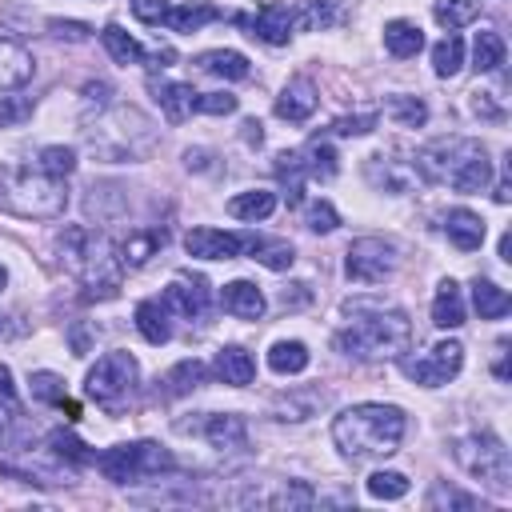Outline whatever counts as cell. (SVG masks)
I'll use <instances>...</instances> for the list:
<instances>
[{"label": "cell", "mask_w": 512, "mask_h": 512, "mask_svg": "<svg viewBox=\"0 0 512 512\" xmlns=\"http://www.w3.org/2000/svg\"><path fill=\"white\" fill-rule=\"evenodd\" d=\"M404 412L396 404H352L332 420V440L348 460L392 456L404 440Z\"/></svg>", "instance_id": "cell-1"}, {"label": "cell", "mask_w": 512, "mask_h": 512, "mask_svg": "<svg viewBox=\"0 0 512 512\" xmlns=\"http://www.w3.org/2000/svg\"><path fill=\"white\" fill-rule=\"evenodd\" d=\"M416 172L432 184H448L456 192H480L492 180V164L480 140L440 136L416 152Z\"/></svg>", "instance_id": "cell-2"}, {"label": "cell", "mask_w": 512, "mask_h": 512, "mask_svg": "<svg viewBox=\"0 0 512 512\" xmlns=\"http://www.w3.org/2000/svg\"><path fill=\"white\" fill-rule=\"evenodd\" d=\"M84 140L108 164L144 160L156 148V124L140 108H108L92 128H84Z\"/></svg>", "instance_id": "cell-3"}, {"label": "cell", "mask_w": 512, "mask_h": 512, "mask_svg": "<svg viewBox=\"0 0 512 512\" xmlns=\"http://www.w3.org/2000/svg\"><path fill=\"white\" fill-rule=\"evenodd\" d=\"M60 252L68 260V268L80 272L88 300H112L120 292V260L104 236H92L88 228H64Z\"/></svg>", "instance_id": "cell-4"}, {"label": "cell", "mask_w": 512, "mask_h": 512, "mask_svg": "<svg viewBox=\"0 0 512 512\" xmlns=\"http://www.w3.org/2000/svg\"><path fill=\"white\" fill-rule=\"evenodd\" d=\"M412 344V324L404 312H372L356 316L336 332V348L352 360H396Z\"/></svg>", "instance_id": "cell-5"}, {"label": "cell", "mask_w": 512, "mask_h": 512, "mask_svg": "<svg viewBox=\"0 0 512 512\" xmlns=\"http://www.w3.org/2000/svg\"><path fill=\"white\" fill-rule=\"evenodd\" d=\"M456 460L464 464L468 476L484 480L492 492H512V460H508V448L500 436L492 432H476V436H464L456 440Z\"/></svg>", "instance_id": "cell-6"}, {"label": "cell", "mask_w": 512, "mask_h": 512, "mask_svg": "<svg viewBox=\"0 0 512 512\" xmlns=\"http://www.w3.org/2000/svg\"><path fill=\"white\" fill-rule=\"evenodd\" d=\"M104 480L112 484H132V480H144V476H156L164 468H172V456L168 448L152 444V440H136V444H116L108 448L104 456H96Z\"/></svg>", "instance_id": "cell-7"}, {"label": "cell", "mask_w": 512, "mask_h": 512, "mask_svg": "<svg viewBox=\"0 0 512 512\" xmlns=\"http://www.w3.org/2000/svg\"><path fill=\"white\" fill-rule=\"evenodd\" d=\"M136 380H140V364L128 356V352H104L92 368H88V380H84V392L104 404V408H120L132 392H136Z\"/></svg>", "instance_id": "cell-8"}, {"label": "cell", "mask_w": 512, "mask_h": 512, "mask_svg": "<svg viewBox=\"0 0 512 512\" xmlns=\"http://www.w3.org/2000/svg\"><path fill=\"white\" fill-rule=\"evenodd\" d=\"M64 180L56 176H44V172H20L12 184H8V204L20 212V216H60L64 212Z\"/></svg>", "instance_id": "cell-9"}, {"label": "cell", "mask_w": 512, "mask_h": 512, "mask_svg": "<svg viewBox=\"0 0 512 512\" xmlns=\"http://www.w3.org/2000/svg\"><path fill=\"white\" fill-rule=\"evenodd\" d=\"M348 276L356 284H380L384 276L396 272V248L380 236H360L348 244V260H344Z\"/></svg>", "instance_id": "cell-10"}, {"label": "cell", "mask_w": 512, "mask_h": 512, "mask_svg": "<svg viewBox=\"0 0 512 512\" xmlns=\"http://www.w3.org/2000/svg\"><path fill=\"white\" fill-rule=\"evenodd\" d=\"M460 364H464V344H460V340H440L424 360H408L404 368H408V376H412L416 384L440 388V384H448V380L460 372Z\"/></svg>", "instance_id": "cell-11"}, {"label": "cell", "mask_w": 512, "mask_h": 512, "mask_svg": "<svg viewBox=\"0 0 512 512\" xmlns=\"http://www.w3.org/2000/svg\"><path fill=\"white\" fill-rule=\"evenodd\" d=\"M176 428L180 432H200L220 452L248 448V424H244V416H232V412H208L200 424H176Z\"/></svg>", "instance_id": "cell-12"}, {"label": "cell", "mask_w": 512, "mask_h": 512, "mask_svg": "<svg viewBox=\"0 0 512 512\" xmlns=\"http://www.w3.org/2000/svg\"><path fill=\"white\" fill-rule=\"evenodd\" d=\"M100 40H104V48H108V56H112L116 64H144V60H148L152 68H156V64H160V68H168V64L176 60V52H172V48L144 52V48H140V44L120 28V24H108V28L100 32Z\"/></svg>", "instance_id": "cell-13"}, {"label": "cell", "mask_w": 512, "mask_h": 512, "mask_svg": "<svg viewBox=\"0 0 512 512\" xmlns=\"http://www.w3.org/2000/svg\"><path fill=\"white\" fill-rule=\"evenodd\" d=\"M184 248L196 260H232V256L244 252V236L224 232V228H192L184 236Z\"/></svg>", "instance_id": "cell-14"}, {"label": "cell", "mask_w": 512, "mask_h": 512, "mask_svg": "<svg viewBox=\"0 0 512 512\" xmlns=\"http://www.w3.org/2000/svg\"><path fill=\"white\" fill-rule=\"evenodd\" d=\"M316 104H320L316 84H312L308 76H292V80L280 88V96H276V116L288 120V124H304V120L316 112Z\"/></svg>", "instance_id": "cell-15"}, {"label": "cell", "mask_w": 512, "mask_h": 512, "mask_svg": "<svg viewBox=\"0 0 512 512\" xmlns=\"http://www.w3.org/2000/svg\"><path fill=\"white\" fill-rule=\"evenodd\" d=\"M164 308H176L180 316H204L208 312V284L200 276H172L164 288Z\"/></svg>", "instance_id": "cell-16"}, {"label": "cell", "mask_w": 512, "mask_h": 512, "mask_svg": "<svg viewBox=\"0 0 512 512\" xmlns=\"http://www.w3.org/2000/svg\"><path fill=\"white\" fill-rule=\"evenodd\" d=\"M164 244H168V228H136L120 240L116 260H120V268H144Z\"/></svg>", "instance_id": "cell-17"}, {"label": "cell", "mask_w": 512, "mask_h": 512, "mask_svg": "<svg viewBox=\"0 0 512 512\" xmlns=\"http://www.w3.org/2000/svg\"><path fill=\"white\" fill-rule=\"evenodd\" d=\"M32 52L8 36H0V92H12V88H24L32 80Z\"/></svg>", "instance_id": "cell-18"}, {"label": "cell", "mask_w": 512, "mask_h": 512, "mask_svg": "<svg viewBox=\"0 0 512 512\" xmlns=\"http://www.w3.org/2000/svg\"><path fill=\"white\" fill-rule=\"evenodd\" d=\"M248 28H252V36H260L264 44H288V36H292V8L288 4H264L252 20H248Z\"/></svg>", "instance_id": "cell-19"}, {"label": "cell", "mask_w": 512, "mask_h": 512, "mask_svg": "<svg viewBox=\"0 0 512 512\" xmlns=\"http://www.w3.org/2000/svg\"><path fill=\"white\" fill-rule=\"evenodd\" d=\"M148 92H152V100L160 104L164 120H172V124H180L188 112H196V108H192V104H196V92H192L188 84H172V80H148Z\"/></svg>", "instance_id": "cell-20"}, {"label": "cell", "mask_w": 512, "mask_h": 512, "mask_svg": "<svg viewBox=\"0 0 512 512\" xmlns=\"http://www.w3.org/2000/svg\"><path fill=\"white\" fill-rule=\"evenodd\" d=\"M368 180L376 184V188H384V192H408L412 188V176H416V168H408L404 160H392V156H368Z\"/></svg>", "instance_id": "cell-21"}, {"label": "cell", "mask_w": 512, "mask_h": 512, "mask_svg": "<svg viewBox=\"0 0 512 512\" xmlns=\"http://www.w3.org/2000/svg\"><path fill=\"white\" fill-rule=\"evenodd\" d=\"M220 304H224V312H232L236 320H260V316H264V296H260V288H256L252 280H232V284H224Z\"/></svg>", "instance_id": "cell-22"}, {"label": "cell", "mask_w": 512, "mask_h": 512, "mask_svg": "<svg viewBox=\"0 0 512 512\" xmlns=\"http://www.w3.org/2000/svg\"><path fill=\"white\" fill-rule=\"evenodd\" d=\"M444 232L448 240L460 248V252H476L484 244V220L472 212V208H452L444 216Z\"/></svg>", "instance_id": "cell-23"}, {"label": "cell", "mask_w": 512, "mask_h": 512, "mask_svg": "<svg viewBox=\"0 0 512 512\" xmlns=\"http://www.w3.org/2000/svg\"><path fill=\"white\" fill-rule=\"evenodd\" d=\"M212 368H216V376H220L224 384H232V388H244V384H252V376H256V360H252L244 348H236V344L220 348Z\"/></svg>", "instance_id": "cell-24"}, {"label": "cell", "mask_w": 512, "mask_h": 512, "mask_svg": "<svg viewBox=\"0 0 512 512\" xmlns=\"http://www.w3.org/2000/svg\"><path fill=\"white\" fill-rule=\"evenodd\" d=\"M196 64L212 76H224V80H248L252 76V64L244 52H232V48H212V52H200Z\"/></svg>", "instance_id": "cell-25"}, {"label": "cell", "mask_w": 512, "mask_h": 512, "mask_svg": "<svg viewBox=\"0 0 512 512\" xmlns=\"http://www.w3.org/2000/svg\"><path fill=\"white\" fill-rule=\"evenodd\" d=\"M432 324L436 328H460L464 324V296L456 280H440L436 296H432Z\"/></svg>", "instance_id": "cell-26"}, {"label": "cell", "mask_w": 512, "mask_h": 512, "mask_svg": "<svg viewBox=\"0 0 512 512\" xmlns=\"http://www.w3.org/2000/svg\"><path fill=\"white\" fill-rule=\"evenodd\" d=\"M340 20V0H300V8L292 12V28L304 32H324Z\"/></svg>", "instance_id": "cell-27"}, {"label": "cell", "mask_w": 512, "mask_h": 512, "mask_svg": "<svg viewBox=\"0 0 512 512\" xmlns=\"http://www.w3.org/2000/svg\"><path fill=\"white\" fill-rule=\"evenodd\" d=\"M384 48L396 56V60H408L424 48V32L412 24V20H388L384 24Z\"/></svg>", "instance_id": "cell-28"}, {"label": "cell", "mask_w": 512, "mask_h": 512, "mask_svg": "<svg viewBox=\"0 0 512 512\" xmlns=\"http://www.w3.org/2000/svg\"><path fill=\"white\" fill-rule=\"evenodd\" d=\"M136 328L148 344H168L172 324H168V308L160 300H140L136 304Z\"/></svg>", "instance_id": "cell-29"}, {"label": "cell", "mask_w": 512, "mask_h": 512, "mask_svg": "<svg viewBox=\"0 0 512 512\" xmlns=\"http://www.w3.org/2000/svg\"><path fill=\"white\" fill-rule=\"evenodd\" d=\"M272 172H276V180L284 184V200L296 208V204L304 200V176H308L300 152H280L276 164H272Z\"/></svg>", "instance_id": "cell-30"}, {"label": "cell", "mask_w": 512, "mask_h": 512, "mask_svg": "<svg viewBox=\"0 0 512 512\" xmlns=\"http://www.w3.org/2000/svg\"><path fill=\"white\" fill-rule=\"evenodd\" d=\"M228 212H232L236 220L256 224V220H268V216L276 212V196H272V192H264V188H252V192L232 196V200H228Z\"/></svg>", "instance_id": "cell-31"}, {"label": "cell", "mask_w": 512, "mask_h": 512, "mask_svg": "<svg viewBox=\"0 0 512 512\" xmlns=\"http://www.w3.org/2000/svg\"><path fill=\"white\" fill-rule=\"evenodd\" d=\"M244 248L252 252V260H260V264H264V268H272V272H284V268L296 260V252H292V244H288V240L244 236Z\"/></svg>", "instance_id": "cell-32"}, {"label": "cell", "mask_w": 512, "mask_h": 512, "mask_svg": "<svg viewBox=\"0 0 512 512\" xmlns=\"http://www.w3.org/2000/svg\"><path fill=\"white\" fill-rule=\"evenodd\" d=\"M472 304H476L480 320H500V316H508V308H512L508 292H504L500 284H492V280H480V276H476V284H472Z\"/></svg>", "instance_id": "cell-33"}, {"label": "cell", "mask_w": 512, "mask_h": 512, "mask_svg": "<svg viewBox=\"0 0 512 512\" xmlns=\"http://www.w3.org/2000/svg\"><path fill=\"white\" fill-rule=\"evenodd\" d=\"M220 16H224V12H220L216 4H184V8H168L164 24H168L172 32H196V28H204V24L220 20Z\"/></svg>", "instance_id": "cell-34"}, {"label": "cell", "mask_w": 512, "mask_h": 512, "mask_svg": "<svg viewBox=\"0 0 512 512\" xmlns=\"http://www.w3.org/2000/svg\"><path fill=\"white\" fill-rule=\"evenodd\" d=\"M268 368L280 372V376H296L308 368V348L300 340H276L268 348Z\"/></svg>", "instance_id": "cell-35"}, {"label": "cell", "mask_w": 512, "mask_h": 512, "mask_svg": "<svg viewBox=\"0 0 512 512\" xmlns=\"http://www.w3.org/2000/svg\"><path fill=\"white\" fill-rule=\"evenodd\" d=\"M504 64V40L500 32H476V44H472V68L476 72H496Z\"/></svg>", "instance_id": "cell-36"}, {"label": "cell", "mask_w": 512, "mask_h": 512, "mask_svg": "<svg viewBox=\"0 0 512 512\" xmlns=\"http://www.w3.org/2000/svg\"><path fill=\"white\" fill-rule=\"evenodd\" d=\"M476 12H480V4H476V0H436V4H432L436 24H440V28H448V32H456V28L472 24V20H476Z\"/></svg>", "instance_id": "cell-37"}, {"label": "cell", "mask_w": 512, "mask_h": 512, "mask_svg": "<svg viewBox=\"0 0 512 512\" xmlns=\"http://www.w3.org/2000/svg\"><path fill=\"white\" fill-rule=\"evenodd\" d=\"M460 64H464V40H460L456 32H448V36L432 48V68H436V76H456Z\"/></svg>", "instance_id": "cell-38"}, {"label": "cell", "mask_w": 512, "mask_h": 512, "mask_svg": "<svg viewBox=\"0 0 512 512\" xmlns=\"http://www.w3.org/2000/svg\"><path fill=\"white\" fill-rule=\"evenodd\" d=\"M300 160H304V172L308 176H336V152H332V144H324L320 136L316 140H308V148L300 152Z\"/></svg>", "instance_id": "cell-39"}, {"label": "cell", "mask_w": 512, "mask_h": 512, "mask_svg": "<svg viewBox=\"0 0 512 512\" xmlns=\"http://www.w3.org/2000/svg\"><path fill=\"white\" fill-rule=\"evenodd\" d=\"M204 376H208V368L200 364V360H180L168 376H164V384H168V392H192V388H200L204 384Z\"/></svg>", "instance_id": "cell-40"}, {"label": "cell", "mask_w": 512, "mask_h": 512, "mask_svg": "<svg viewBox=\"0 0 512 512\" xmlns=\"http://www.w3.org/2000/svg\"><path fill=\"white\" fill-rule=\"evenodd\" d=\"M408 476L404 472H372L368 476V496H376V500H400V496H408Z\"/></svg>", "instance_id": "cell-41"}, {"label": "cell", "mask_w": 512, "mask_h": 512, "mask_svg": "<svg viewBox=\"0 0 512 512\" xmlns=\"http://www.w3.org/2000/svg\"><path fill=\"white\" fill-rule=\"evenodd\" d=\"M72 168H76V152H72V148H64V144H48V148L40 152V172H44V176L64 180V176H72Z\"/></svg>", "instance_id": "cell-42"}, {"label": "cell", "mask_w": 512, "mask_h": 512, "mask_svg": "<svg viewBox=\"0 0 512 512\" xmlns=\"http://www.w3.org/2000/svg\"><path fill=\"white\" fill-rule=\"evenodd\" d=\"M388 112H392L400 124H408V128H416V124L428 120V108H424V100H416V96H388Z\"/></svg>", "instance_id": "cell-43"}, {"label": "cell", "mask_w": 512, "mask_h": 512, "mask_svg": "<svg viewBox=\"0 0 512 512\" xmlns=\"http://www.w3.org/2000/svg\"><path fill=\"white\" fill-rule=\"evenodd\" d=\"M236 96L232 92H196V112H208V116H228V112H236Z\"/></svg>", "instance_id": "cell-44"}, {"label": "cell", "mask_w": 512, "mask_h": 512, "mask_svg": "<svg viewBox=\"0 0 512 512\" xmlns=\"http://www.w3.org/2000/svg\"><path fill=\"white\" fill-rule=\"evenodd\" d=\"M52 448H56L64 460H72V464H88V460H96V456L88 452V444L76 440L72 432H52Z\"/></svg>", "instance_id": "cell-45"}, {"label": "cell", "mask_w": 512, "mask_h": 512, "mask_svg": "<svg viewBox=\"0 0 512 512\" xmlns=\"http://www.w3.org/2000/svg\"><path fill=\"white\" fill-rule=\"evenodd\" d=\"M268 504H272V508H308V504H316V492H312L304 480H292V484H288L280 496H272Z\"/></svg>", "instance_id": "cell-46"}, {"label": "cell", "mask_w": 512, "mask_h": 512, "mask_svg": "<svg viewBox=\"0 0 512 512\" xmlns=\"http://www.w3.org/2000/svg\"><path fill=\"white\" fill-rule=\"evenodd\" d=\"M32 396L44 404H60L64 400V380L56 372H36L32 376Z\"/></svg>", "instance_id": "cell-47"}, {"label": "cell", "mask_w": 512, "mask_h": 512, "mask_svg": "<svg viewBox=\"0 0 512 512\" xmlns=\"http://www.w3.org/2000/svg\"><path fill=\"white\" fill-rule=\"evenodd\" d=\"M316 404H324V392H308L304 400H280L276 412H280V420H308Z\"/></svg>", "instance_id": "cell-48"}, {"label": "cell", "mask_w": 512, "mask_h": 512, "mask_svg": "<svg viewBox=\"0 0 512 512\" xmlns=\"http://www.w3.org/2000/svg\"><path fill=\"white\" fill-rule=\"evenodd\" d=\"M376 112H364V116H340V120H332V132L336 136H364V132H372L376 128Z\"/></svg>", "instance_id": "cell-49"}, {"label": "cell", "mask_w": 512, "mask_h": 512, "mask_svg": "<svg viewBox=\"0 0 512 512\" xmlns=\"http://www.w3.org/2000/svg\"><path fill=\"white\" fill-rule=\"evenodd\" d=\"M340 224V216H336V208L328 204V200H316L312 208H308V228L312 232H332Z\"/></svg>", "instance_id": "cell-50"}, {"label": "cell", "mask_w": 512, "mask_h": 512, "mask_svg": "<svg viewBox=\"0 0 512 512\" xmlns=\"http://www.w3.org/2000/svg\"><path fill=\"white\" fill-rule=\"evenodd\" d=\"M28 112H32V100H24V96H4V100H0V128L20 124Z\"/></svg>", "instance_id": "cell-51"}, {"label": "cell", "mask_w": 512, "mask_h": 512, "mask_svg": "<svg viewBox=\"0 0 512 512\" xmlns=\"http://www.w3.org/2000/svg\"><path fill=\"white\" fill-rule=\"evenodd\" d=\"M48 32H52V36H60V40H72V44H80V40H88V36H92V28H88V24H80V20H48Z\"/></svg>", "instance_id": "cell-52"}, {"label": "cell", "mask_w": 512, "mask_h": 512, "mask_svg": "<svg viewBox=\"0 0 512 512\" xmlns=\"http://www.w3.org/2000/svg\"><path fill=\"white\" fill-rule=\"evenodd\" d=\"M132 12H136L140 24H164L168 0H132Z\"/></svg>", "instance_id": "cell-53"}, {"label": "cell", "mask_w": 512, "mask_h": 512, "mask_svg": "<svg viewBox=\"0 0 512 512\" xmlns=\"http://www.w3.org/2000/svg\"><path fill=\"white\" fill-rule=\"evenodd\" d=\"M0 408L4 412H20V396H16V384H12V368L8 364H0Z\"/></svg>", "instance_id": "cell-54"}, {"label": "cell", "mask_w": 512, "mask_h": 512, "mask_svg": "<svg viewBox=\"0 0 512 512\" xmlns=\"http://www.w3.org/2000/svg\"><path fill=\"white\" fill-rule=\"evenodd\" d=\"M432 504H456V508H476V500H472V496H460V492H452V488H444V484H436V488H432Z\"/></svg>", "instance_id": "cell-55"}, {"label": "cell", "mask_w": 512, "mask_h": 512, "mask_svg": "<svg viewBox=\"0 0 512 512\" xmlns=\"http://www.w3.org/2000/svg\"><path fill=\"white\" fill-rule=\"evenodd\" d=\"M108 92H112V88H108L104 80L84 84V108H92V104H96V108H104V104H108Z\"/></svg>", "instance_id": "cell-56"}, {"label": "cell", "mask_w": 512, "mask_h": 512, "mask_svg": "<svg viewBox=\"0 0 512 512\" xmlns=\"http://www.w3.org/2000/svg\"><path fill=\"white\" fill-rule=\"evenodd\" d=\"M292 288H296V292H288V288L280 292V304H284V308H292V304H304V300H308V292H304L308 284H292Z\"/></svg>", "instance_id": "cell-57"}, {"label": "cell", "mask_w": 512, "mask_h": 512, "mask_svg": "<svg viewBox=\"0 0 512 512\" xmlns=\"http://www.w3.org/2000/svg\"><path fill=\"white\" fill-rule=\"evenodd\" d=\"M244 140H248V144H260V140H264L260 120H244Z\"/></svg>", "instance_id": "cell-58"}, {"label": "cell", "mask_w": 512, "mask_h": 512, "mask_svg": "<svg viewBox=\"0 0 512 512\" xmlns=\"http://www.w3.org/2000/svg\"><path fill=\"white\" fill-rule=\"evenodd\" d=\"M492 196H496V204H508V200H512V188H508V176H500V184H496V192H492Z\"/></svg>", "instance_id": "cell-59"}, {"label": "cell", "mask_w": 512, "mask_h": 512, "mask_svg": "<svg viewBox=\"0 0 512 512\" xmlns=\"http://www.w3.org/2000/svg\"><path fill=\"white\" fill-rule=\"evenodd\" d=\"M500 256L512 260V240H508V236H500Z\"/></svg>", "instance_id": "cell-60"}, {"label": "cell", "mask_w": 512, "mask_h": 512, "mask_svg": "<svg viewBox=\"0 0 512 512\" xmlns=\"http://www.w3.org/2000/svg\"><path fill=\"white\" fill-rule=\"evenodd\" d=\"M4 284H8V272H4V268H0V288H4Z\"/></svg>", "instance_id": "cell-61"}]
</instances>
